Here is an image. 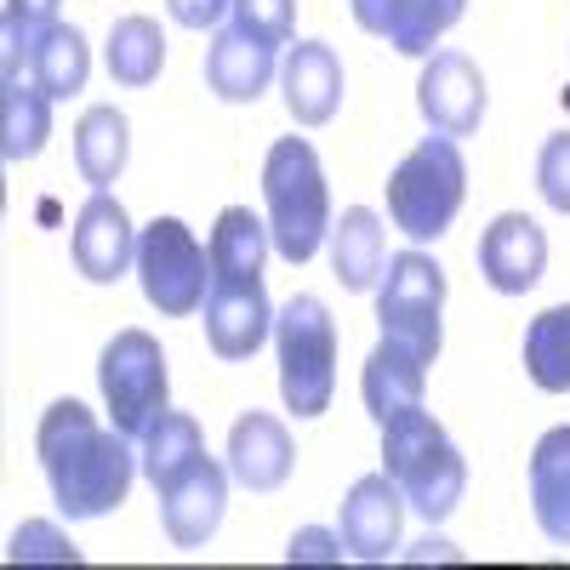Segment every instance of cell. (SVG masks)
<instances>
[{
	"label": "cell",
	"mask_w": 570,
	"mask_h": 570,
	"mask_svg": "<svg viewBox=\"0 0 570 570\" xmlns=\"http://www.w3.org/2000/svg\"><path fill=\"white\" fill-rule=\"evenodd\" d=\"M35 456L46 468L52 502L69 519H104L126 502L137 456L126 445L120 428H98L80 400H58L46 405L40 428H35Z\"/></svg>",
	"instance_id": "obj_1"
},
{
	"label": "cell",
	"mask_w": 570,
	"mask_h": 570,
	"mask_svg": "<svg viewBox=\"0 0 570 570\" xmlns=\"http://www.w3.org/2000/svg\"><path fill=\"white\" fill-rule=\"evenodd\" d=\"M383 473L400 485L405 508H416L428 525L451 519L462 491H468L462 451L451 445V434L422 405H405L400 416L383 422Z\"/></svg>",
	"instance_id": "obj_2"
},
{
	"label": "cell",
	"mask_w": 570,
	"mask_h": 570,
	"mask_svg": "<svg viewBox=\"0 0 570 570\" xmlns=\"http://www.w3.org/2000/svg\"><path fill=\"white\" fill-rule=\"evenodd\" d=\"M263 200H268V240L285 263H308L331 240V195L320 155L303 137H279L263 160Z\"/></svg>",
	"instance_id": "obj_3"
},
{
	"label": "cell",
	"mask_w": 570,
	"mask_h": 570,
	"mask_svg": "<svg viewBox=\"0 0 570 570\" xmlns=\"http://www.w3.org/2000/svg\"><path fill=\"white\" fill-rule=\"evenodd\" d=\"M468 195V166L456 137H422L416 149L389 171V217L411 240H440Z\"/></svg>",
	"instance_id": "obj_4"
},
{
	"label": "cell",
	"mask_w": 570,
	"mask_h": 570,
	"mask_svg": "<svg viewBox=\"0 0 570 570\" xmlns=\"http://www.w3.org/2000/svg\"><path fill=\"white\" fill-rule=\"evenodd\" d=\"M274 343H279V394L285 411L297 416H325L331 389H337V325H331L320 297H292L274 320Z\"/></svg>",
	"instance_id": "obj_5"
},
{
	"label": "cell",
	"mask_w": 570,
	"mask_h": 570,
	"mask_svg": "<svg viewBox=\"0 0 570 570\" xmlns=\"http://www.w3.org/2000/svg\"><path fill=\"white\" fill-rule=\"evenodd\" d=\"M98 389L109 405V422L126 440H142L166 411V354L149 331H115V343L98 354Z\"/></svg>",
	"instance_id": "obj_6"
},
{
	"label": "cell",
	"mask_w": 570,
	"mask_h": 570,
	"mask_svg": "<svg viewBox=\"0 0 570 570\" xmlns=\"http://www.w3.org/2000/svg\"><path fill=\"white\" fill-rule=\"evenodd\" d=\"M137 279H142V297H149L160 314L183 320V314H195L206 303L212 252L195 240V228H188L183 217H155L137 234Z\"/></svg>",
	"instance_id": "obj_7"
},
{
	"label": "cell",
	"mask_w": 570,
	"mask_h": 570,
	"mask_svg": "<svg viewBox=\"0 0 570 570\" xmlns=\"http://www.w3.org/2000/svg\"><path fill=\"white\" fill-rule=\"evenodd\" d=\"M440 308H445V268L422 252H400L383 268L376 285V320H383V337L411 343L422 360L440 354Z\"/></svg>",
	"instance_id": "obj_8"
},
{
	"label": "cell",
	"mask_w": 570,
	"mask_h": 570,
	"mask_svg": "<svg viewBox=\"0 0 570 570\" xmlns=\"http://www.w3.org/2000/svg\"><path fill=\"white\" fill-rule=\"evenodd\" d=\"M416 109L440 137H468L485 120V75L462 52H434L416 80Z\"/></svg>",
	"instance_id": "obj_9"
},
{
	"label": "cell",
	"mask_w": 570,
	"mask_h": 570,
	"mask_svg": "<svg viewBox=\"0 0 570 570\" xmlns=\"http://www.w3.org/2000/svg\"><path fill=\"white\" fill-rule=\"evenodd\" d=\"M274 331L263 279H212L206 292V343L217 360H252Z\"/></svg>",
	"instance_id": "obj_10"
},
{
	"label": "cell",
	"mask_w": 570,
	"mask_h": 570,
	"mask_svg": "<svg viewBox=\"0 0 570 570\" xmlns=\"http://www.w3.org/2000/svg\"><path fill=\"white\" fill-rule=\"evenodd\" d=\"M228 480L234 473L217 468L212 456H200L195 468L183 473V480H171L160 491V525L177 548H200L212 542V531L223 525V508H228Z\"/></svg>",
	"instance_id": "obj_11"
},
{
	"label": "cell",
	"mask_w": 570,
	"mask_h": 570,
	"mask_svg": "<svg viewBox=\"0 0 570 570\" xmlns=\"http://www.w3.org/2000/svg\"><path fill=\"white\" fill-rule=\"evenodd\" d=\"M548 268V234L525 217V212H502L491 228H485V240H480V274L491 292L502 297H525L531 285L542 279Z\"/></svg>",
	"instance_id": "obj_12"
},
{
	"label": "cell",
	"mask_w": 570,
	"mask_h": 570,
	"mask_svg": "<svg viewBox=\"0 0 570 570\" xmlns=\"http://www.w3.org/2000/svg\"><path fill=\"white\" fill-rule=\"evenodd\" d=\"M69 246H75V268H80L86 279H98V285H109V279H120L126 268H137L131 217H126V206L109 195V188H98V195L80 206Z\"/></svg>",
	"instance_id": "obj_13"
},
{
	"label": "cell",
	"mask_w": 570,
	"mask_h": 570,
	"mask_svg": "<svg viewBox=\"0 0 570 570\" xmlns=\"http://www.w3.org/2000/svg\"><path fill=\"white\" fill-rule=\"evenodd\" d=\"M462 7L468 0H354V23L405 58H434V40L462 18Z\"/></svg>",
	"instance_id": "obj_14"
},
{
	"label": "cell",
	"mask_w": 570,
	"mask_h": 570,
	"mask_svg": "<svg viewBox=\"0 0 570 570\" xmlns=\"http://www.w3.org/2000/svg\"><path fill=\"white\" fill-rule=\"evenodd\" d=\"M292 462H297V445L285 434V422L268 416V411H246L240 422L228 428V473L240 480L246 491L268 497L292 480Z\"/></svg>",
	"instance_id": "obj_15"
},
{
	"label": "cell",
	"mask_w": 570,
	"mask_h": 570,
	"mask_svg": "<svg viewBox=\"0 0 570 570\" xmlns=\"http://www.w3.org/2000/svg\"><path fill=\"white\" fill-rule=\"evenodd\" d=\"M400 513L405 497L389 473H365L343 497V548L354 559H389L400 548Z\"/></svg>",
	"instance_id": "obj_16"
},
{
	"label": "cell",
	"mask_w": 570,
	"mask_h": 570,
	"mask_svg": "<svg viewBox=\"0 0 570 570\" xmlns=\"http://www.w3.org/2000/svg\"><path fill=\"white\" fill-rule=\"evenodd\" d=\"M279 86H285V109H292L297 126H325L343 104V63L325 40H297L279 69Z\"/></svg>",
	"instance_id": "obj_17"
},
{
	"label": "cell",
	"mask_w": 570,
	"mask_h": 570,
	"mask_svg": "<svg viewBox=\"0 0 570 570\" xmlns=\"http://www.w3.org/2000/svg\"><path fill=\"white\" fill-rule=\"evenodd\" d=\"M422 389H428V360L400 343V337H383L365 360V376H360V400L376 422L400 416L405 405H422Z\"/></svg>",
	"instance_id": "obj_18"
},
{
	"label": "cell",
	"mask_w": 570,
	"mask_h": 570,
	"mask_svg": "<svg viewBox=\"0 0 570 570\" xmlns=\"http://www.w3.org/2000/svg\"><path fill=\"white\" fill-rule=\"evenodd\" d=\"M274 80V46L240 35V29H223L206 52V86L217 91L223 104H257L263 86Z\"/></svg>",
	"instance_id": "obj_19"
},
{
	"label": "cell",
	"mask_w": 570,
	"mask_h": 570,
	"mask_svg": "<svg viewBox=\"0 0 570 570\" xmlns=\"http://www.w3.org/2000/svg\"><path fill=\"white\" fill-rule=\"evenodd\" d=\"M531 513L548 542L570 548V422L548 428L531 451Z\"/></svg>",
	"instance_id": "obj_20"
},
{
	"label": "cell",
	"mask_w": 570,
	"mask_h": 570,
	"mask_svg": "<svg viewBox=\"0 0 570 570\" xmlns=\"http://www.w3.org/2000/svg\"><path fill=\"white\" fill-rule=\"evenodd\" d=\"M331 268H337L343 292H371L389 268V246H383V217L371 206H348L343 223H331Z\"/></svg>",
	"instance_id": "obj_21"
},
{
	"label": "cell",
	"mask_w": 570,
	"mask_h": 570,
	"mask_svg": "<svg viewBox=\"0 0 570 570\" xmlns=\"http://www.w3.org/2000/svg\"><path fill=\"white\" fill-rule=\"evenodd\" d=\"M46 137H52V98L29 75L7 69V80H0V155L23 166L46 149Z\"/></svg>",
	"instance_id": "obj_22"
},
{
	"label": "cell",
	"mask_w": 570,
	"mask_h": 570,
	"mask_svg": "<svg viewBox=\"0 0 570 570\" xmlns=\"http://www.w3.org/2000/svg\"><path fill=\"white\" fill-rule=\"evenodd\" d=\"M126 155H131V126L115 104H98L86 109L80 126H75V166L91 188H109L120 171H126Z\"/></svg>",
	"instance_id": "obj_23"
},
{
	"label": "cell",
	"mask_w": 570,
	"mask_h": 570,
	"mask_svg": "<svg viewBox=\"0 0 570 570\" xmlns=\"http://www.w3.org/2000/svg\"><path fill=\"white\" fill-rule=\"evenodd\" d=\"M12 75H29L46 98H75L91 75V52H86V35L75 23H52L40 35V46L29 52V63H18Z\"/></svg>",
	"instance_id": "obj_24"
},
{
	"label": "cell",
	"mask_w": 570,
	"mask_h": 570,
	"mask_svg": "<svg viewBox=\"0 0 570 570\" xmlns=\"http://www.w3.org/2000/svg\"><path fill=\"white\" fill-rule=\"evenodd\" d=\"M268 246H274L268 223L252 217V206L217 212V228H212V279H263Z\"/></svg>",
	"instance_id": "obj_25"
},
{
	"label": "cell",
	"mask_w": 570,
	"mask_h": 570,
	"mask_svg": "<svg viewBox=\"0 0 570 570\" xmlns=\"http://www.w3.org/2000/svg\"><path fill=\"white\" fill-rule=\"evenodd\" d=\"M206 456V440H200V422L183 416V411H160L155 428L142 434V473H149V485L166 491L171 480H183L188 468Z\"/></svg>",
	"instance_id": "obj_26"
},
{
	"label": "cell",
	"mask_w": 570,
	"mask_h": 570,
	"mask_svg": "<svg viewBox=\"0 0 570 570\" xmlns=\"http://www.w3.org/2000/svg\"><path fill=\"white\" fill-rule=\"evenodd\" d=\"M525 371L542 394H570V303L542 308L525 325Z\"/></svg>",
	"instance_id": "obj_27"
},
{
	"label": "cell",
	"mask_w": 570,
	"mask_h": 570,
	"mask_svg": "<svg viewBox=\"0 0 570 570\" xmlns=\"http://www.w3.org/2000/svg\"><path fill=\"white\" fill-rule=\"evenodd\" d=\"M166 69V35L155 18H120L109 29V75L120 86H155Z\"/></svg>",
	"instance_id": "obj_28"
},
{
	"label": "cell",
	"mask_w": 570,
	"mask_h": 570,
	"mask_svg": "<svg viewBox=\"0 0 570 570\" xmlns=\"http://www.w3.org/2000/svg\"><path fill=\"white\" fill-rule=\"evenodd\" d=\"M52 23H58V0H7V69L29 63V52Z\"/></svg>",
	"instance_id": "obj_29"
},
{
	"label": "cell",
	"mask_w": 570,
	"mask_h": 570,
	"mask_svg": "<svg viewBox=\"0 0 570 570\" xmlns=\"http://www.w3.org/2000/svg\"><path fill=\"white\" fill-rule=\"evenodd\" d=\"M12 564H80V548L58 531V525H46V519H23L12 548H7Z\"/></svg>",
	"instance_id": "obj_30"
},
{
	"label": "cell",
	"mask_w": 570,
	"mask_h": 570,
	"mask_svg": "<svg viewBox=\"0 0 570 570\" xmlns=\"http://www.w3.org/2000/svg\"><path fill=\"white\" fill-rule=\"evenodd\" d=\"M228 12H234V29L274 46V52L292 40V0H234Z\"/></svg>",
	"instance_id": "obj_31"
},
{
	"label": "cell",
	"mask_w": 570,
	"mask_h": 570,
	"mask_svg": "<svg viewBox=\"0 0 570 570\" xmlns=\"http://www.w3.org/2000/svg\"><path fill=\"white\" fill-rule=\"evenodd\" d=\"M537 188L553 212L570 217V131H553L537 155Z\"/></svg>",
	"instance_id": "obj_32"
},
{
	"label": "cell",
	"mask_w": 570,
	"mask_h": 570,
	"mask_svg": "<svg viewBox=\"0 0 570 570\" xmlns=\"http://www.w3.org/2000/svg\"><path fill=\"white\" fill-rule=\"evenodd\" d=\"M343 531L331 537V531H320V525H308V531H297L292 537V548H285V559L292 564H343Z\"/></svg>",
	"instance_id": "obj_33"
},
{
	"label": "cell",
	"mask_w": 570,
	"mask_h": 570,
	"mask_svg": "<svg viewBox=\"0 0 570 570\" xmlns=\"http://www.w3.org/2000/svg\"><path fill=\"white\" fill-rule=\"evenodd\" d=\"M228 7H234V0H166V12H171L183 29H212V23H223Z\"/></svg>",
	"instance_id": "obj_34"
}]
</instances>
